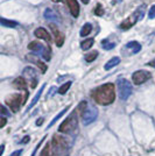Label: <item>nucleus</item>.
I'll return each mask as SVG.
<instances>
[{"label": "nucleus", "instance_id": "obj_3", "mask_svg": "<svg viewBox=\"0 0 155 156\" xmlns=\"http://www.w3.org/2000/svg\"><path fill=\"white\" fill-rule=\"evenodd\" d=\"M77 111H74V112H71L70 114L68 115V118L58 127V132L59 133H64V134H71L74 130L77 128Z\"/></svg>", "mask_w": 155, "mask_h": 156}, {"label": "nucleus", "instance_id": "obj_19", "mask_svg": "<svg viewBox=\"0 0 155 156\" xmlns=\"http://www.w3.org/2000/svg\"><path fill=\"white\" fill-rule=\"evenodd\" d=\"M27 59H29L31 62H35L36 65L41 69V72H42V73H45V72L47 71V69H48L47 65H45V63H42V62H40V61H35V58H33L32 57V55H28V56H27Z\"/></svg>", "mask_w": 155, "mask_h": 156}, {"label": "nucleus", "instance_id": "obj_33", "mask_svg": "<svg viewBox=\"0 0 155 156\" xmlns=\"http://www.w3.org/2000/svg\"><path fill=\"white\" fill-rule=\"evenodd\" d=\"M29 140H31V137L27 135V136H25L23 139H22V140H21V143H22V144H26V142H28Z\"/></svg>", "mask_w": 155, "mask_h": 156}, {"label": "nucleus", "instance_id": "obj_34", "mask_svg": "<svg viewBox=\"0 0 155 156\" xmlns=\"http://www.w3.org/2000/svg\"><path fill=\"white\" fill-rule=\"evenodd\" d=\"M4 149H5V146L2 144V146H1V153H0V155H2V154H4Z\"/></svg>", "mask_w": 155, "mask_h": 156}, {"label": "nucleus", "instance_id": "obj_6", "mask_svg": "<svg viewBox=\"0 0 155 156\" xmlns=\"http://www.w3.org/2000/svg\"><path fill=\"white\" fill-rule=\"evenodd\" d=\"M98 118V110L95 106H86V108L84 110L83 114H82V120L84 126H89L92 124L93 121H96V119Z\"/></svg>", "mask_w": 155, "mask_h": 156}, {"label": "nucleus", "instance_id": "obj_24", "mask_svg": "<svg viewBox=\"0 0 155 156\" xmlns=\"http://www.w3.org/2000/svg\"><path fill=\"white\" fill-rule=\"evenodd\" d=\"M64 35L62 33H58L57 35H55V42H56V46L57 47H62L63 43H64Z\"/></svg>", "mask_w": 155, "mask_h": 156}, {"label": "nucleus", "instance_id": "obj_4", "mask_svg": "<svg viewBox=\"0 0 155 156\" xmlns=\"http://www.w3.org/2000/svg\"><path fill=\"white\" fill-rule=\"evenodd\" d=\"M143 8H145V6H141V7H139V8H136V11L134 13L120 23V28L124 29V30H127L131 27L134 26L139 20H141L142 18H143V14H145V9H143Z\"/></svg>", "mask_w": 155, "mask_h": 156}, {"label": "nucleus", "instance_id": "obj_8", "mask_svg": "<svg viewBox=\"0 0 155 156\" xmlns=\"http://www.w3.org/2000/svg\"><path fill=\"white\" fill-rule=\"evenodd\" d=\"M152 77V73L146 70H138L132 75V80L135 85H141L146 83Z\"/></svg>", "mask_w": 155, "mask_h": 156}, {"label": "nucleus", "instance_id": "obj_26", "mask_svg": "<svg viewBox=\"0 0 155 156\" xmlns=\"http://www.w3.org/2000/svg\"><path fill=\"white\" fill-rule=\"evenodd\" d=\"M1 25L5 27H11V28H14V27L18 26V23L15 22V21H9V20H6V19H1Z\"/></svg>", "mask_w": 155, "mask_h": 156}, {"label": "nucleus", "instance_id": "obj_28", "mask_svg": "<svg viewBox=\"0 0 155 156\" xmlns=\"http://www.w3.org/2000/svg\"><path fill=\"white\" fill-rule=\"evenodd\" d=\"M95 14H96V15H99V16H100V15H103L104 8L102 7V5H99V4H98L97 7H96V9H95Z\"/></svg>", "mask_w": 155, "mask_h": 156}, {"label": "nucleus", "instance_id": "obj_31", "mask_svg": "<svg viewBox=\"0 0 155 156\" xmlns=\"http://www.w3.org/2000/svg\"><path fill=\"white\" fill-rule=\"evenodd\" d=\"M8 114V112H7V110H6V107L5 106H1V115H7Z\"/></svg>", "mask_w": 155, "mask_h": 156}, {"label": "nucleus", "instance_id": "obj_32", "mask_svg": "<svg viewBox=\"0 0 155 156\" xmlns=\"http://www.w3.org/2000/svg\"><path fill=\"white\" fill-rule=\"evenodd\" d=\"M5 125H6V118L4 115H1V125H0V127L2 128V127H5Z\"/></svg>", "mask_w": 155, "mask_h": 156}, {"label": "nucleus", "instance_id": "obj_30", "mask_svg": "<svg viewBox=\"0 0 155 156\" xmlns=\"http://www.w3.org/2000/svg\"><path fill=\"white\" fill-rule=\"evenodd\" d=\"M22 151H23L22 149L15 150V151H13V153L11 154V156H21V154H22Z\"/></svg>", "mask_w": 155, "mask_h": 156}, {"label": "nucleus", "instance_id": "obj_35", "mask_svg": "<svg viewBox=\"0 0 155 156\" xmlns=\"http://www.w3.org/2000/svg\"><path fill=\"white\" fill-rule=\"evenodd\" d=\"M82 1H83V4H85V5H86V4H89V2H90V0H82Z\"/></svg>", "mask_w": 155, "mask_h": 156}, {"label": "nucleus", "instance_id": "obj_5", "mask_svg": "<svg viewBox=\"0 0 155 156\" xmlns=\"http://www.w3.org/2000/svg\"><path fill=\"white\" fill-rule=\"evenodd\" d=\"M117 85L119 89V94L121 100H127L128 97L132 94V85L127 79L125 78H118Z\"/></svg>", "mask_w": 155, "mask_h": 156}, {"label": "nucleus", "instance_id": "obj_21", "mask_svg": "<svg viewBox=\"0 0 155 156\" xmlns=\"http://www.w3.org/2000/svg\"><path fill=\"white\" fill-rule=\"evenodd\" d=\"M91 32H92V25H91V23H85L84 26L82 27L79 34H81V36L84 37V36H88Z\"/></svg>", "mask_w": 155, "mask_h": 156}, {"label": "nucleus", "instance_id": "obj_36", "mask_svg": "<svg viewBox=\"0 0 155 156\" xmlns=\"http://www.w3.org/2000/svg\"><path fill=\"white\" fill-rule=\"evenodd\" d=\"M52 1H54V2H58V1H61V0H52Z\"/></svg>", "mask_w": 155, "mask_h": 156}, {"label": "nucleus", "instance_id": "obj_22", "mask_svg": "<svg viewBox=\"0 0 155 156\" xmlns=\"http://www.w3.org/2000/svg\"><path fill=\"white\" fill-rule=\"evenodd\" d=\"M43 15H45V18L47 20H55V21L57 20V15H56V13H54V11L52 8H47Z\"/></svg>", "mask_w": 155, "mask_h": 156}, {"label": "nucleus", "instance_id": "obj_25", "mask_svg": "<svg viewBox=\"0 0 155 156\" xmlns=\"http://www.w3.org/2000/svg\"><path fill=\"white\" fill-rule=\"evenodd\" d=\"M71 84H72L71 82H67L65 84H63L58 89V93H59V94H65V92H68V90L70 89Z\"/></svg>", "mask_w": 155, "mask_h": 156}, {"label": "nucleus", "instance_id": "obj_17", "mask_svg": "<svg viewBox=\"0 0 155 156\" xmlns=\"http://www.w3.org/2000/svg\"><path fill=\"white\" fill-rule=\"evenodd\" d=\"M40 156H55V154H54V151H52V149L50 142L45 143L43 149L41 150V153H40Z\"/></svg>", "mask_w": 155, "mask_h": 156}, {"label": "nucleus", "instance_id": "obj_27", "mask_svg": "<svg viewBox=\"0 0 155 156\" xmlns=\"http://www.w3.org/2000/svg\"><path fill=\"white\" fill-rule=\"evenodd\" d=\"M98 56V51H92L90 54H88V55H85V61L88 62V63H90V62H93L95 59L97 58Z\"/></svg>", "mask_w": 155, "mask_h": 156}, {"label": "nucleus", "instance_id": "obj_14", "mask_svg": "<svg viewBox=\"0 0 155 156\" xmlns=\"http://www.w3.org/2000/svg\"><path fill=\"white\" fill-rule=\"evenodd\" d=\"M69 108H70V105H69V106H67V107H65V108H63V110L61 111V112H59V113H58L57 115H56V117L54 118V119H52V121H50V122H49V125H48V126H47V129H49V128H52V126H54V125H55V122H56V121H57L58 119H61V118L63 117V115H64L65 113H67V112H68V110H69Z\"/></svg>", "mask_w": 155, "mask_h": 156}, {"label": "nucleus", "instance_id": "obj_16", "mask_svg": "<svg viewBox=\"0 0 155 156\" xmlns=\"http://www.w3.org/2000/svg\"><path fill=\"white\" fill-rule=\"evenodd\" d=\"M126 48L131 49L133 54H138V52L141 50V44L139 42H136V41H132V42H128L126 44Z\"/></svg>", "mask_w": 155, "mask_h": 156}, {"label": "nucleus", "instance_id": "obj_1", "mask_svg": "<svg viewBox=\"0 0 155 156\" xmlns=\"http://www.w3.org/2000/svg\"><path fill=\"white\" fill-rule=\"evenodd\" d=\"M92 97L99 105L107 106L114 103L116 99V91H114V85L112 83H106L100 86H98L95 91L92 92Z\"/></svg>", "mask_w": 155, "mask_h": 156}, {"label": "nucleus", "instance_id": "obj_13", "mask_svg": "<svg viewBox=\"0 0 155 156\" xmlns=\"http://www.w3.org/2000/svg\"><path fill=\"white\" fill-rule=\"evenodd\" d=\"M13 86L15 89H18V90H23L25 92H27V82L23 77L15 78L13 80Z\"/></svg>", "mask_w": 155, "mask_h": 156}, {"label": "nucleus", "instance_id": "obj_20", "mask_svg": "<svg viewBox=\"0 0 155 156\" xmlns=\"http://www.w3.org/2000/svg\"><path fill=\"white\" fill-rule=\"evenodd\" d=\"M100 44H102V47H103L105 50H111V49H113V48L116 47V43H114V42H111L109 39L103 40V41L100 42Z\"/></svg>", "mask_w": 155, "mask_h": 156}, {"label": "nucleus", "instance_id": "obj_18", "mask_svg": "<svg viewBox=\"0 0 155 156\" xmlns=\"http://www.w3.org/2000/svg\"><path fill=\"white\" fill-rule=\"evenodd\" d=\"M119 63H120V58H119V57H117V56H116V57H112V58H111L110 61H109V62L105 64L104 69H105V70H111L112 68L117 66Z\"/></svg>", "mask_w": 155, "mask_h": 156}, {"label": "nucleus", "instance_id": "obj_10", "mask_svg": "<svg viewBox=\"0 0 155 156\" xmlns=\"http://www.w3.org/2000/svg\"><path fill=\"white\" fill-rule=\"evenodd\" d=\"M67 5L70 9V13L74 18H77L79 15V5H78L77 0H65Z\"/></svg>", "mask_w": 155, "mask_h": 156}, {"label": "nucleus", "instance_id": "obj_9", "mask_svg": "<svg viewBox=\"0 0 155 156\" xmlns=\"http://www.w3.org/2000/svg\"><path fill=\"white\" fill-rule=\"evenodd\" d=\"M22 75L28 79V83H29V85H31V87H32V89H35L36 85H38V82H39L35 69H33V68H31V66H27V68L23 69Z\"/></svg>", "mask_w": 155, "mask_h": 156}, {"label": "nucleus", "instance_id": "obj_29", "mask_svg": "<svg viewBox=\"0 0 155 156\" xmlns=\"http://www.w3.org/2000/svg\"><path fill=\"white\" fill-rule=\"evenodd\" d=\"M148 18H149V19H154V18H155V5H153V6L149 8Z\"/></svg>", "mask_w": 155, "mask_h": 156}, {"label": "nucleus", "instance_id": "obj_15", "mask_svg": "<svg viewBox=\"0 0 155 156\" xmlns=\"http://www.w3.org/2000/svg\"><path fill=\"white\" fill-rule=\"evenodd\" d=\"M45 84H43V85H42V86H41V87H40L39 92H38V93L35 94V97L33 98L32 103H31V104H29V106L27 107V112H28V111L31 110V108H33V107L35 106V104L38 103V100H39V99H40V97H41V94H42V92H43V90H45Z\"/></svg>", "mask_w": 155, "mask_h": 156}, {"label": "nucleus", "instance_id": "obj_12", "mask_svg": "<svg viewBox=\"0 0 155 156\" xmlns=\"http://www.w3.org/2000/svg\"><path fill=\"white\" fill-rule=\"evenodd\" d=\"M34 35H35L38 39L45 40L47 42H50V41H52V37H50L49 33L47 32L45 28H42V27H40V28H38V29H35V32H34Z\"/></svg>", "mask_w": 155, "mask_h": 156}, {"label": "nucleus", "instance_id": "obj_11", "mask_svg": "<svg viewBox=\"0 0 155 156\" xmlns=\"http://www.w3.org/2000/svg\"><path fill=\"white\" fill-rule=\"evenodd\" d=\"M28 49L29 50H32L33 52H35V54H38V55H41L42 56V54L45 51V47L43 44H41L40 42L38 41H34V42H31L29 44H28Z\"/></svg>", "mask_w": 155, "mask_h": 156}, {"label": "nucleus", "instance_id": "obj_2", "mask_svg": "<svg viewBox=\"0 0 155 156\" xmlns=\"http://www.w3.org/2000/svg\"><path fill=\"white\" fill-rule=\"evenodd\" d=\"M52 149L55 156H69L70 154V146L69 142L61 135H54L52 139Z\"/></svg>", "mask_w": 155, "mask_h": 156}, {"label": "nucleus", "instance_id": "obj_23", "mask_svg": "<svg viewBox=\"0 0 155 156\" xmlns=\"http://www.w3.org/2000/svg\"><path fill=\"white\" fill-rule=\"evenodd\" d=\"M93 43H95V40L93 39H86L81 43V48L83 50H89L91 47L93 46Z\"/></svg>", "mask_w": 155, "mask_h": 156}, {"label": "nucleus", "instance_id": "obj_7", "mask_svg": "<svg viewBox=\"0 0 155 156\" xmlns=\"http://www.w3.org/2000/svg\"><path fill=\"white\" fill-rule=\"evenodd\" d=\"M6 104L8 105V107L12 110V112H18L20 108V105L22 103H25V99H22V96L20 93H14V94H11L6 98Z\"/></svg>", "mask_w": 155, "mask_h": 156}]
</instances>
